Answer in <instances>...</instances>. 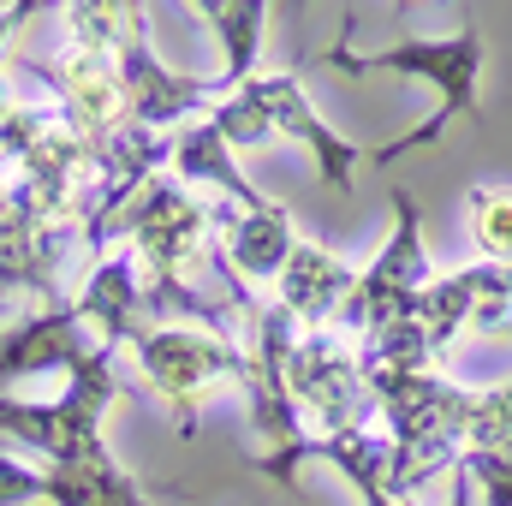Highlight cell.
I'll list each match as a JSON object with an SVG mask.
<instances>
[{"instance_id": "obj_1", "label": "cell", "mask_w": 512, "mask_h": 506, "mask_svg": "<svg viewBox=\"0 0 512 506\" xmlns=\"http://www.w3.org/2000/svg\"><path fill=\"white\" fill-rule=\"evenodd\" d=\"M483 60H489V36L477 24H459L453 36H405L393 48H376V54H358L352 42H334L322 48V66H340L352 78H370V72H399V78H423L441 102L435 114L423 120L417 131H405L399 143H382L370 161L376 167H393L399 155H417L429 143L447 137V120H483V102H477V84H483Z\"/></svg>"}, {"instance_id": "obj_2", "label": "cell", "mask_w": 512, "mask_h": 506, "mask_svg": "<svg viewBox=\"0 0 512 506\" xmlns=\"http://www.w3.org/2000/svg\"><path fill=\"white\" fill-rule=\"evenodd\" d=\"M215 131L227 137V149H256L268 137H298L310 155H316V173L328 191H352V173H358V143L340 137L316 114V102L304 96V84L292 72H256L251 84H239L233 96H221L209 108Z\"/></svg>"}, {"instance_id": "obj_3", "label": "cell", "mask_w": 512, "mask_h": 506, "mask_svg": "<svg viewBox=\"0 0 512 506\" xmlns=\"http://www.w3.org/2000/svg\"><path fill=\"white\" fill-rule=\"evenodd\" d=\"M137 352V370L149 376V387L161 393V405L173 411V423L191 435L197 429V405L221 387V381H245V352L209 328H143L131 340Z\"/></svg>"}, {"instance_id": "obj_4", "label": "cell", "mask_w": 512, "mask_h": 506, "mask_svg": "<svg viewBox=\"0 0 512 506\" xmlns=\"http://www.w3.org/2000/svg\"><path fill=\"white\" fill-rule=\"evenodd\" d=\"M155 506V495L108 453V441H84L42 465H18L0 453V506Z\"/></svg>"}, {"instance_id": "obj_5", "label": "cell", "mask_w": 512, "mask_h": 506, "mask_svg": "<svg viewBox=\"0 0 512 506\" xmlns=\"http://www.w3.org/2000/svg\"><path fill=\"white\" fill-rule=\"evenodd\" d=\"M286 387H292V405H304L322 423V435L376 429V417H382L376 393H370V376H364V358L340 328L298 334V346L286 358Z\"/></svg>"}, {"instance_id": "obj_6", "label": "cell", "mask_w": 512, "mask_h": 506, "mask_svg": "<svg viewBox=\"0 0 512 506\" xmlns=\"http://www.w3.org/2000/svg\"><path fill=\"white\" fill-rule=\"evenodd\" d=\"M393 221H399L393 239H387L382 256L358 274L352 298H346L340 316H334V328H346V334H358V340H370L376 328L399 322V316H411V304H417L423 286L435 280V274H429L423 221H417V197H411V191H393Z\"/></svg>"}, {"instance_id": "obj_7", "label": "cell", "mask_w": 512, "mask_h": 506, "mask_svg": "<svg viewBox=\"0 0 512 506\" xmlns=\"http://www.w3.org/2000/svg\"><path fill=\"white\" fill-rule=\"evenodd\" d=\"M251 346H245V393H251V429L256 441H268V459L292 453L304 441V417L292 405V387H286V358L298 346V322L280 310V304H256L251 316Z\"/></svg>"}, {"instance_id": "obj_8", "label": "cell", "mask_w": 512, "mask_h": 506, "mask_svg": "<svg viewBox=\"0 0 512 506\" xmlns=\"http://www.w3.org/2000/svg\"><path fill=\"white\" fill-rule=\"evenodd\" d=\"M221 96H227L221 78H179L173 66H161L149 36H143V12L131 6L126 42H120V102H126L131 126L173 137L179 120H203Z\"/></svg>"}, {"instance_id": "obj_9", "label": "cell", "mask_w": 512, "mask_h": 506, "mask_svg": "<svg viewBox=\"0 0 512 506\" xmlns=\"http://www.w3.org/2000/svg\"><path fill=\"white\" fill-rule=\"evenodd\" d=\"M209 221H215V239H221V262L233 280H280L286 256L298 245L292 233V215L268 197L262 209H239L227 197H209Z\"/></svg>"}, {"instance_id": "obj_10", "label": "cell", "mask_w": 512, "mask_h": 506, "mask_svg": "<svg viewBox=\"0 0 512 506\" xmlns=\"http://www.w3.org/2000/svg\"><path fill=\"white\" fill-rule=\"evenodd\" d=\"M90 346H102V340L84 334V316L72 298L48 304L42 316H24L18 328L0 334V393L30 376H48V370H72Z\"/></svg>"}, {"instance_id": "obj_11", "label": "cell", "mask_w": 512, "mask_h": 506, "mask_svg": "<svg viewBox=\"0 0 512 506\" xmlns=\"http://www.w3.org/2000/svg\"><path fill=\"white\" fill-rule=\"evenodd\" d=\"M274 286H280V298H274V304H280L304 334H316V328H334V316H340V304L352 298L358 274H352V262H346V256H334L328 245L298 239Z\"/></svg>"}, {"instance_id": "obj_12", "label": "cell", "mask_w": 512, "mask_h": 506, "mask_svg": "<svg viewBox=\"0 0 512 506\" xmlns=\"http://www.w3.org/2000/svg\"><path fill=\"white\" fill-rule=\"evenodd\" d=\"M72 304H78L84 328H96V340H102L108 352H114V346H131L143 328H155V322H149V298H143V268H137L131 251L96 256L90 286H84Z\"/></svg>"}, {"instance_id": "obj_13", "label": "cell", "mask_w": 512, "mask_h": 506, "mask_svg": "<svg viewBox=\"0 0 512 506\" xmlns=\"http://www.w3.org/2000/svg\"><path fill=\"white\" fill-rule=\"evenodd\" d=\"M173 179H179L185 191L227 197V203H239V209H262V203H268L251 179L233 167V149H227V137L215 131V120H209V114L173 131Z\"/></svg>"}, {"instance_id": "obj_14", "label": "cell", "mask_w": 512, "mask_h": 506, "mask_svg": "<svg viewBox=\"0 0 512 506\" xmlns=\"http://www.w3.org/2000/svg\"><path fill=\"white\" fill-rule=\"evenodd\" d=\"M227 48V72H221V90L233 96L239 84L256 78V54H262V24H268V0H197L191 6Z\"/></svg>"}, {"instance_id": "obj_15", "label": "cell", "mask_w": 512, "mask_h": 506, "mask_svg": "<svg viewBox=\"0 0 512 506\" xmlns=\"http://www.w3.org/2000/svg\"><path fill=\"white\" fill-rule=\"evenodd\" d=\"M471 239L483 262L512 268V185H471Z\"/></svg>"}, {"instance_id": "obj_16", "label": "cell", "mask_w": 512, "mask_h": 506, "mask_svg": "<svg viewBox=\"0 0 512 506\" xmlns=\"http://www.w3.org/2000/svg\"><path fill=\"white\" fill-rule=\"evenodd\" d=\"M471 489H477V506H512V441H495V447H465L459 453Z\"/></svg>"}, {"instance_id": "obj_17", "label": "cell", "mask_w": 512, "mask_h": 506, "mask_svg": "<svg viewBox=\"0 0 512 506\" xmlns=\"http://www.w3.org/2000/svg\"><path fill=\"white\" fill-rule=\"evenodd\" d=\"M447 506H477V489H471L465 465H453V471H447Z\"/></svg>"}, {"instance_id": "obj_18", "label": "cell", "mask_w": 512, "mask_h": 506, "mask_svg": "<svg viewBox=\"0 0 512 506\" xmlns=\"http://www.w3.org/2000/svg\"><path fill=\"white\" fill-rule=\"evenodd\" d=\"M36 18V0H18V6H0V48H6V36L18 30V24H30Z\"/></svg>"}]
</instances>
